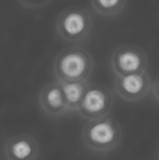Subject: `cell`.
Masks as SVG:
<instances>
[{
  "instance_id": "1",
  "label": "cell",
  "mask_w": 159,
  "mask_h": 160,
  "mask_svg": "<svg viewBox=\"0 0 159 160\" xmlns=\"http://www.w3.org/2000/svg\"><path fill=\"white\" fill-rule=\"evenodd\" d=\"M93 61L88 52L80 47H70L61 52L53 62V72L58 81L77 82L88 80Z\"/></svg>"
},
{
  "instance_id": "2",
  "label": "cell",
  "mask_w": 159,
  "mask_h": 160,
  "mask_svg": "<svg viewBox=\"0 0 159 160\" xmlns=\"http://www.w3.org/2000/svg\"><path fill=\"white\" fill-rule=\"evenodd\" d=\"M92 24V17L85 8H70L58 16L56 31L65 41L80 42L87 38Z\"/></svg>"
},
{
  "instance_id": "3",
  "label": "cell",
  "mask_w": 159,
  "mask_h": 160,
  "mask_svg": "<svg viewBox=\"0 0 159 160\" xmlns=\"http://www.w3.org/2000/svg\"><path fill=\"white\" fill-rule=\"evenodd\" d=\"M117 138V130L110 120L95 119L85 126L82 141L87 148L93 151H103L112 146Z\"/></svg>"
},
{
  "instance_id": "4",
  "label": "cell",
  "mask_w": 159,
  "mask_h": 160,
  "mask_svg": "<svg viewBox=\"0 0 159 160\" xmlns=\"http://www.w3.org/2000/svg\"><path fill=\"white\" fill-rule=\"evenodd\" d=\"M109 107L108 94L99 86L88 84L76 112L81 117L90 121L101 118Z\"/></svg>"
},
{
  "instance_id": "5",
  "label": "cell",
  "mask_w": 159,
  "mask_h": 160,
  "mask_svg": "<svg viewBox=\"0 0 159 160\" xmlns=\"http://www.w3.org/2000/svg\"><path fill=\"white\" fill-rule=\"evenodd\" d=\"M4 155L9 160H34L39 155V146L30 134H18L4 143Z\"/></svg>"
},
{
  "instance_id": "6",
  "label": "cell",
  "mask_w": 159,
  "mask_h": 160,
  "mask_svg": "<svg viewBox=\"0 0 159 160\" xmlns=\"http://www.w3.org/2000/svg\"><path fill=\"white\" fill-rule=\"evenodd\" d=\"M38 102L44 113L51 117H60L69 112L64 93L57 81L43 86L39 93Z\"/></svg>"
},
{
  "instance_id": "7",
  "label": "cell",
  "mask_w": 159,
  "mask_h": 160,
  "mask_svg": "<svg viewBox=\"0 0 159 160\" xmlns=\"http://www.w3.org/2000/svg\"><path fill=\"white\" fill-rule=\"evenodd\" d=\"M57 82H59L64 93L68 111L76 112L88 86L87 80L77 82H64L57 80Z\"/></svg>"
},
{
  "instance_id": "8",
  "label": "cell",
  "mask_w": 159,
  "mask_h": 160,
  "mask_svg": "<svg viewBox=\"0 0 159 160\" xmlns=\"http://www.w3.org/2000/svg\"><path fill=\"white\" fill-rule=\"evenodd\" d=\"M115 66L124 72H133L140 68L141 58L133 52H123L116 55Z\"/></svg>"
},
{
  "instance_id": "9",
  "label": "cell",
  "mask_w": 159,
  "mask_h": 160,
  "mask_svg": "<svg viewBox=\"0 0 159 160\" xmlns=\"http://www.w3.org/2000/svg\"><path fill=\"white\" fill-rule=\"evenodd\" d=\"M121 86L123 90L128 94H138L143 87V80L140 75L128 74L125 76L121 81Z\"/></svg>"
},
{
  "instance_id": "10",
  "label": "cell",
  "mask_w": 159,
  "mask_h": 160,
  "mask_svg": "<svg viewBox=\"0 0 159 160\" xmlns=\"http://www.w3.org/2000/svg\"><path fill=\"white\" fill-rule=\"evenodd\" d=\"M94 9L100 13H110L119 6L121 0H91Z\"/></svg>"
},
{
  "instance_id": "11",
  "label": "cell",
  "mask_w": 159,
  "mask_h": 160,
  "mask_svg": "<svg viewBox=\"0 0 159 160\" xmlns=\"http://www.w3.org/2000/svg\"><path fill=\"white\" fill-rule=\"evenodd\" d=\"M22 7L27 9H37L49 4L51 0H17Z\"/></svg>"
}]
</instances>
